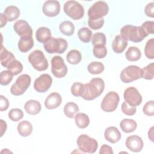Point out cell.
Instances as JSON below:
<instances>
[{
	"label": "cell",
	"mask_w": 154,
	"mask_h": 154,
	"mask_svg": "<svg viewBox=\"0 0 154 154\" xmlns=\"http://www.w3.org/2000/svg\"><path fill=\"white\" fill-rule=\"evenodd\" d=\"M105 82L100 78H92L90 81L84 84V91L82 97L86 100H91L99 97L103 91Z\"/></svg>",
	"instance_id": "6da1fadb"
},
{
	"label": "cell",
	"mask_w": 154,
	"mask_h": 154,
	"mask_svg": "<svg viewBox=\"0 0 154 154\" xmlns=\"http://www.w3.org/2000/svg\"><path fill=\"white\" fill-rule=\"evenodd\" d=\"M149 34L141 26L126 25L120 29V35L126 39L134 43H138L146 37Z\"/></svg>",
	"instance_id": "7a4b0ae2"
},
{
	"label": "cell",
	"mask_w": 154,
	"mask_h": 154,
	"mask_svg": "<svg viewBox=\"0 0 154 154\" xmlns=\"http://www.w3.org/2000/svg\"><path fill=\"white\" fill-rule=\"evenodd\" d=\"M45 51L49 54H63L67 48V41L62 38L51 37L43 43Z\"/></svg>",
	"instance_id": "3957f363"
},
{
	"label": "cell",
	"mask_w": 154,
	"mask_h": 154,
	"mask_svg": "<svg viewBox=\"0 0 154 154\" xmlns=\"http://www.w3.org/2000/svg\"><path fill=\"white\" fill-rule=\"evenodd\" d=\"M28 61L37 71L46 70L49 66L43 52L40 50H35L31 52L28 55Z\"/></svg>",
	"instance_id": "277c9868"
},
{
	"label": "cell",
	"mask_w": 154,
	"mask_h": 154,
	"mask_svg": "<svg viewBox=\"0 0 154 154\" xmlns=\"http://www.w3.org/2000/svg\"><path fill=\"white\" fill-rule=\"evenodd\" d=\"M64 13L73 20L81 19L84 14L83 6L75 1H67L64 4Z\"/></svg>",
	"instance_id": "5b68a950"
},
{
	"label": "cell",
	"mask_w": 154,
	"mask_h": 154,
	"mask_svg": "<svg viewBox=\"0 0 154 154\" xmlns=\"http://www.w3.org/2000/svg\"><path fill=\"white\" fill-rule=\"evenodd\" d=\"M76 143L79 149L84 153H93L98 147L97 141L85 134L79 135L77 138Z\"/></svg>",
	"instance_id": "8992f818"
},
{
	"label": "cell",
	"mask_w": 154,
	"mask_h": 154,
	"mask_svg": "<svg viewBox=\"0 0 154 154\" xmlns=\"http://www.w3.org/2000/svg\"><path fill=\"white\" fill-rule=\"evenodd\" d=\"M31 79L29 75L23 74L19 76L14 84L10 88V92L13 95L20 96L23 94L31 84Z\"/></svg>",
	"instance_id": "52a82bcc"
},
{
	"label": "cell",
	"mask_w": 154,
	"mask_h": 154,
	"mask_svg": "<svg viewBox=\"0 0 154 154\" xmlns=\"http://www.w3.org/2000/svg\"><path fill=\"white\" fill-rule=\"evenodd\" d=\"M120 79L124 83H129L142 77V70L137 66H128L120 73Z\"/></svg>",
	"instance_id": "ba28073f"
},
{
	"label": "cell",
	"mask_w": 154,
	"mask_h": 154,
	"mask_svg": "<svg viewBox=\"0 0 154 154\" xmlns=\"http://www.w3.org/2000/svg\"><path fill=\"white\" fill-rule=\"evenodd\" d=\"M109 11V7L104 1H97L88 9V16L90 19H100L105 16Z\"/></svg>",
	"instance_id": "9c48e42d"
},
{
	"label": "cell",
	"mask_w": 154,
	"mask_h": 154,
	"mask_svg": "<svg viewBox=\"0 0 154 154\" xmlns=\"http://www.w3.org/2000/svg\"><path fill=\"white\" fill-rule=\"evenodd\" d=\"M119 100L120 97L118 93L113 91H109L103 98L101 108L105 112H113L117 109Z\"/></svg>",
	"instance_id": "30bf717a"
},
{
	"label": "cell",
	"mask_w": 154,
	"mask_h": 154,
	"mask_svg": "<svg viewBox=\"0 0 154 154\" xmlns=\"http://www.w3.org/2000/svg\"><path fill=\"white\" fill-rule=\"evenodd\" d=\"M51 72L57 78L64 77L67 73V67L60 56H54L51 59Z\"/></svg>",
	"instance_id": "8fae6325"
},
{
	"label": "cell",
	"mask_w": 154,
	"mask_h": 154,
	"mask_svg": "<svg viewBox=\"0 0 154 154\" xmlns=\"http://www.w3.org/2000/svg\"><path fill=\"white\" fill-rule=\"evenodd\" d=\"M125 102L130 106L136 107L142 102V96L138 90L134 87L127 88L123 94Z\"/></svg>",
	"instance_id": "7c38bea8"
},
{
	"label": "cell",
	"mask_w": 154,
	"mask_h": 154,
	"mask_svg": "<svg viewBox=\"0 0 154 154\" xmlns=\"http://www.w3.org/2000/svg\"><path fill=\"white\" fill-rule=\"evenodd\" d=\"M52 84V77L48 74L44 73L35 79L34 82V88L37 92L44 93L50 88Z\"/></svg>",
	"instance_id": "4fadbf2b"
},
{
	"label": "cell",
	"mask_w": 154,
	"mask_h": 154,
	"mask_svg": "<svg viewBox=\"0 0 154 154\" xmlns=\"http://www.w3.org/2000/svg\"><path fill=\"white\" fill-rule=\"evenodd\" d=\"M43 14L48 17H55L60 11V4L58 1L49 0L45 2L42 7Z\"/></svg>",
	"instance_id": "5bb4252c"
},
{
	"label": "cell",
	"mask_w": 154,
	"mask_h": 154,
	"mask_svg": "<svg viewBox=\"0 0 154 154\" xmlns=\"http://www.w3.org/2000/svg\"><path fill=\"white\" fill-rule=\"evenodd\" d=\"M13 28L16 34L20 37L25 36H32V28L26 20H17L13 25Z\"/></svg>",
	"instance_id": "9a60e30c"
},
{
	"label": "cell",
	"mask_w": 154,
	"mask_h": 154,
	"mask_svg": "<svg viewBox=\"0 0 154 154\" xmlns=\"http://www.w3.org/2000/svg\"><path fill=\"white\" fill-rule=\"evenodd\" d=\"M126 147L134 152H139L143 148V141L141 137L138 135L129 136L125 143Z\"/></svg>",
	"instance_id": "2e32d148"
},
{
	"label": "cell",
	"mask_w": 154,
	"mask_h": 154,
	"mask_svg": "<svg viewBox=\"0 0 154 154\" xmlns=\"http://www.w3.org/2000/svg\"><path fill=\"white\" fill-rule=\"evenodd\" d=\"M62 102L61 95L57 93L53 92L49 94L45 99V106L48 109H53L58 108Z\"/></svg>",
	"instance_id": "e0dca14e"
},
{
	"label": "cell",
	"mask_w": 154,
	"mask_h": 154,
	"mask_svg": "<svg viewBox=\"0 0 154 154\" xmlns=\"http://www.w3.org/2000/svg\"><path fill=\"white\" fill-rule=\"evenodd\" d=\"M104 137L106 141L111 143H116L120 140L121 133L116 127L110 126L105 129Z\"/></svg>",
	"instance_id": "ac0fdd59"
},
{
	"label": "cell",
	"mask_w": 154,
	"mask_h": 154,
	"mask_svg": "<svg viewBox=\"0 0 154 154\" xmlns=\"http://www.w3.org/2000/svg\"><path fill=\"white\" fill-rule=\"evenodd\" d=\"M128 46V41L120 35L116 36L112 43V49L115 53H122Z\"/></svg>",
	"instance_id": "d6986e66"
},
{
	"label": "cell",
	"mask_w": 154,
	"mask_h": 154,
	"mask_svg": "<svg viewBox=\"0 0 154 154\" xmlns=\"http://www.w3.org/2000/svg\"><path fill=\"white\" fill-rule=\"evenodd\" d=\"M32 36H25L20 37L18 42V49L22 52H27L34 46Z\"/></svg>",
	"instance_id": "ffe728a7"
},
{
	"label": "cell",
	"mask_w": 154,
	"mask_h": 154,
	"mask_svg": "<svg viewBox=\"0 0 154 154\" xmlns=\"http://www.w3.org/2000/svg\"><path fill=\"white\" fill-rule=\"evenodd\" d=\"M26 112L30 115H36L38 114L42 109L40 103L36 100H29L24 105Z\"/></svg>",
	"instance_id": "44dd1931"
},
{
	"label": "cell",
	"mask_w": 154,
	"mask_h": 154,
	"mask_svg": "<svg viewBox=\"0 0 154 154\" xmlns=\"http://www.w3.org/2000/svg\"><path fill=\"white\" fill-rule=\"evenodd\" d=\"M17 132L22 137H28L31 135L32 132L33 127L32 124L26 120H23L19 123L17 125Z\"/></svg>",
	"instance_id": "7402d4cb"
},
{
	"label": "cell",
	"mask_w": 154,
	"mask_h": 154,
	"mask_svg": "<svg viewBox=\"0 0 154 154\" xmlns=\"http://www.w3.org/2000/svg\"><path fill=\"white\" fill-rule=\"evenodd\" d=\"M35 38L38 42L45 43L51 38V30L45 26L38 28L35 32Z\"/></svg>",
	"instance_id": "603a6c76"
},
{
	"label": "cell",
	"mask_w": 154,
	"mask_h": 154,
	"mask_svg": "<svg viewBox=\"0 0 154 154\" xmlns=\"http://www.w3.org/2000/svg\"><path fill=\"white\" fill-rule=\"evenodd\" d=\"M0 60L1 65L7 68L10 63L15 60V57L11 52L7 51L2 45L0 52Z\"/></svg>",
	"instance_id": "cb8c5ba5"
},
{
	"label": "cell",
	"mask_w": 154,
	"mask_h": 154,
	"mask_svg": "<svg viewBox=\"0 0 154 154\" xmlns=\"http://www.w3.org/2000/svg\"><path fill=\"white\" fill-rule=\"evenodd\" d=\"M4 14L7 17L8 21L13 22L16 20L20 16L19 8L14 5H10L5 8Z\"/></svg>",
	"instance_id": "d4e9b609"
},
{
	"label": "cell",
	"mask_w": 154,
	"mask_h": 154,
	"mask_svg": "<svg viewBox=\"0 0 154 154\" xmlns=\"http://www.w3.org/2000/svg\"><path fill=\"white\" fill-rule=\"evenodd\" d=\"M120 126L124 132L130 133L134 132L136 129L137 124L133 119H124L120 122Z\"/></svg>",
	"instance_id": "484cf974"
},
{
	"label": "cell",
	"mask_w": 154,
	"mask_h": 154,
	"mask_svg": "<svg viewBox=\"0 0 154 154\" xmlns=\"http://www.w3.org/2000/svg\"><path fill=\"white\" fill-rule=\"evenodd\" d=\"M125 56L129 61H137L141 58V51L137 47L131 46L126 52Z\"/></svg>",
	"instance_id": "4316f807"
},
{
	"label": "cell",
	"mask_w": 154,
	"mask_h": 154,
	"mask_svg": "<svg viewBox=\"0 0 154 154\" xmlns=\"http://www.w3.org/2000/svg\"><path fill=\"white\" fill-rule=\"evenodd\" d=\"M75 121L76 126L81 129L87 128L90 123V119L88 116L86 114L82 112L77 113L75 116Z\"/></svg>",
	"instance_id": "83f0119b"
},
{
	"label": "cell",
	"mask_w": 154,
	"mask_h": 154,
	"mask_svg": "<svg viewBox=\"0 0 154 154\" xmlns=\"http://www.w3.org/2000/svg\"><path fill=\"white\" fill-rule=\"evenodd\" d=\"M63 111L66 117L72 119L79 112V107L75 103L69 102L64 105Z\"/></svg>",
	"instance_id": "f1b7e54d"
},
{
	"label": "cell",
	"mask_w": 154,
	"mask_h": 154,
	"mask_svg": "<svg viewBox=\"0 0 154 154\" xmlns=\"http://www.w3.org/2000/svg\"><path fill=\"white\" fill-rule=\"evenodd\" d=\"M66 59L69 63L75 65L80 63L82 59V55L79 51L76 49H72L67 53Z\"/></svg>",
	"instance_id": "f546056e"
},
{
	"label": "cell",
	"mask_w": 154,
	"mask_h": 154,
	"mask_svg": "<svg viewBox=\"0 0 154 154\" xmlns=\"http://www.w3.org/2000/svg\"><path fill=\"white\" fill-rule=\"evenodd\" d=\"M59 29L61 33L67 36L72 35L75 31V26L70 21L66 20L62 22L59 26Z\"/></svg>",
	"instance_id": "4dcf8cb0"
},
{
	"label": "cell",
	"mask_w": 154,
	"mask_h": 154,
	"mask_svg": "<svg viewBox=\"0 0 154 154\" xmlns=\"http://www.w3.org/2000/svg\"><path fill=\"white\" fill-rule=\"evenodd\" d=\"M105 67L103 63L99 61H93L90 63L87 66L88 72L92 75H97L103 72Z\"/></svg>",
	"instance_id": "1f68e13d"
},
{
	"label": "cell",
	"mask_w": 154,
	"mask_h": 154,
	"mask_svg": "<svg viewBox=\"0 0 154 154\" xmlns=\"http://www.w3.org/2000/svg\"><path fill=\"white\" fill-rule=\"evenodd\" d=\"M78 36L81 42L84 43H88L91 40L92 32L88 28L83 27L78 30Z\"/></svg>",
	"instance_id": "d6a6232c"
},
{
	"label": "cell",
	"mask_w": 154,
	"mask_h": 154,
	"mask_svg": "<svg viewBox=\"0 0 154 154\" xmlns=\"http://www.w3.org/2000/svg\"><path fill=\"white\" fill-rule=\"evenodd\" d=\"M8 70H9L13 75H17L20 73L23 70V66L22 63L16 60H13L7 67Z\"/></svg>",
	"instance_id": "836d02e7"
},
{
	"label": "cell",
	"mask_w": 154,
	"mask_h": 154,
	"mask_svg": "<svg viewBox=\"0 0 154 154\" xmlns=\"http://www.w3.org/2000/svg\"><path fill=\"white\" fill-rule=\"evenodd\" d=\"M143 78L147 80H151L153 78L154 73V63H151L147 66L141 69Z\"/></svg>",
	"instance_id": "e575fe53"
},
{
	"label": "cell",
	"mask_w": 154,
	"mask_h": 154,
	"mask_svg": "<svg viewBox=\"0 0 154 154\" xmlns=\"http://www.w3.org/2000/svg\"><path fill=\"white\" fill-rule=\"evenodd\" d=\"M106 42V37L102 32H96L91 37V43L93 46H105Z\"/></svg>",
	"instance_id": "d590c367"
},
{
	"label": "cell",
	"mask_w": 154,
	"mask_h": 154,
	"mask_svg": "<svg viewBox=\"0 0 154 154\" xmlns=\"http://www.w3.org/2000/svg\"><path fill=\"white\" fill-rule=\"evenodd\" d=\"M144 54L146 57L149 59L154 58V38L149 39L144 48Z\"/></svg>",
	"instance_id": "8d00e7d4"
},
{
	"label": "cell",
	"mask_w": 154,
	"mask_h": 154,
	"mask_svg": "<svg viewBox=\"0 0 154 154\" xmlns=\"http://www.w3.org/2000/svg\"><path fill=\"white\" fill-rule=\"evenodd\" d=\"M84 91V84L81 82H74L70 88L72 95L76 97H81Z\"/></svg>",
	"instance_id": "74e56055"
},
{
	"label": "cell",
	"mask_w": 154,
	"mask_h": 154,
	"mask_svg": "<svg viewBox=\"0 0 154 154\" xmlns=\"http://www.w3.org/2000/svg\"><path fill=\"white\" fill-rule=\"evenodd\" d=\"M13 75L9 70H3L0 75V84L2 85H7L9 84L13 78Z\"/></svg>",
	"instance_id": "f35d334b"
},
{
	"label": "cell",
	"mask_w": 154,
	"mask_h": 154,
	"mask_svg": "<svg viewBox=\"0 0 154 154\" xmlns=\"http://www.w3.org/2000/svg\"><path fill=\"white\" fill-rule=\"evenodd\" d=\"M8 118L13 121L17 122L21 120L23 117V112L19 108H13L8 112Z\"/></svg>",
	"instance_id": "ab89813d"
},
{
	"label": "cell",
	"mask_w": 154,
	"mask_h": 154,
	"mask_svg": "<svg viewBox=\"0 0 154 154\" xmlns=\"http://www.w3.org/2000/svg\"><path fill=\"white\" fill-rule=\"evenodd\" d=\"M93 52L95 57L97 58H103L107 55V49L105 46H94Z\"/></svg>",
	"instance_id": "60d3db41"
},
{
	"label": "cell",
	"mask_w": 154,
	"mask_h": 154,
	"mask_svg": "<svg viewBox=\"0 0 154 154\" xmlns=\"http://www.w3.org/2000/svg\"><path fill=\"white\" fill-rule=\"evenodd\" d=\"M104 19L103 18L100 19H88V26L93 29V30H97L100 29L103 24H104Z\"/></svg>",
	"instance_id": "b9f144b4"
},
{
	"label": "cell",
	"mask_w": 154,
	"mask_h": 154,
	"mask_svg": "<svg viewBox=\"0 0 154 154\" xmlns=\"http://www.w3.org/2000/svg\"><path fill=\"white\" fill-rule=\"evenodd\" d=\"M143 112L148 116L154 115V102L153 100H150L146 103L143 108Z\"/></svg>",
	"instance_id": "7bdbcfd3"
},
{
	"label": "cell",
	"mask_w": 154,
	"mask_h": 154,
	"mask_svg": "<svg viewBox=\"0 0 154 154\" xmlns=\"http://www.w3.org/2000/svg\"><path fill=\"white\" fill-rule=\"evenodd\" d=\"M121 109L122 112L127 116H133L134 114H135L136 111H137V109L135 107L130 106L129 105H128L126 102H123V103L122 104V106H121Z\"/></svg>",
	"instance_id": "ee69618b"
},
{
	"label": "cell",
	"mask_w": 154,
	"mask_h": 154,
	"mask_svg": "<svg viewBox=\"0 0 154 154\" xmlns=\"http://www.w3.org/2000/svg\"><path fill=\"white\" fill-rule=\"evenodd\" d=\"M144 31L148 34H153L154 33V22L153 21H146L143 23L141 26Z\"/></svg>",
	"instance_id": "f6af8a7d"
},
{
	"label": "cell",
	"mask_w": 154,
	"mask_h": 154,
	"mask_svg": "<svg viewBox=\"0 0 154 154\" xmlns=\"http://www.w3.org/2000/svg\"><path fill=\"white\" fill-rule=\"evenodd\" d=\"M144 12L146 16L150 17H154V3L153 2L146 5L144 8Z\"/></svg>",
	"instance_id": "bcb514c9"
},
{
	"label": "cell",
	"mask_w": 154,
	"mask_h": 154,
	"mask_svg": "<svg viewBox=\"0 0 154 154\" xmlns=\"http://www.w3.org/2000/svg\"><path fill=\"white\" fill-rule=\"evenodd\" d=\"M1 106H0V110L1 111H6L8 106H9V102L7 98H6L3 95H1Z\"/></svg>",
	"instance_id": "7dc6e473"
},
{
	"label": "cell",
	"mask_w": 154,
	"mask_h": 154,
	"mask_svg": "<svg viewBox=\"0 0 154 154\" xmlns=\"http://www.w3.org/2000/svg\"><path fill=\"white\" fill-rule=\"evenodd\" d=\"M100 154H113V150L112 147L107 144H103L99 150Z\"/></svg>",
	"instance_id": "c3c4849f"
},
{
	"label": "cell",
	"mask_w": 154,
	"mask_h": 154,
	"mask_svg": "<svg viewBox=\"0 0 154 154\" xmlns=\"http://www.w3.org/2000/svg\"><path fill=\"white\" fill-rule=\"evenodd\" d=\"M0 122H1V137H2V135H4V134L7 128V123L4 121L2 119L0 120Z\"/></svg>",
	"instance_id": "681fc988"
},
{
	"label": "cell",
	"mask_w": 154,
	"mask_h": 154,
	"mask_svg": "<svg viewBox=\"0 0 154 154\" xmlns=\"http://www.w3.org/2000/svg\"><path fill=\"white\" fill-rule=\"evenodd\" d=\"M7 21H8V20H7V17H5V16L3 13H1L0 14V22H1L0 27L2 28L4 26H5Z\"/></svg>",
	"instance_id": "f907efd6"
},
{
	"label": "cell",
	"mask_w": 154,
	"mask_h": 154,
	"mask_svg": "<svg viewBox=\"0 0 154 154\" xmlns=\"http://www.w3.org/2000/svg\"><path fill=\"white\" fill-rule=\"evenodd\" d=\"M148 137L152 141H153V127H151L148 132Z\"/></svg>",
	"instance_id": "816d5d0a"
}]
</instances>
